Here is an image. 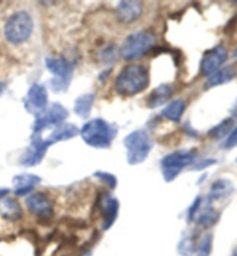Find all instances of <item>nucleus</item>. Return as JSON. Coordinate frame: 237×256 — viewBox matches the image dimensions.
<instances>
[{"mask_svg": "<svg viewBox=\"0 0 237 256\" xmlns=\"http://www.w3.org/2000/svg\"><path fill=\"white\" fill-rule=\"evenodd\" d=\"M95 176L96 179H99L100 182H102L103 184H105L110 190H115L116 187H117V178L112 174L110 172H105V171H96L95 173L93 174Z\"/></svg>", "mask_w": 237, "mask_h": 256, "instance_id": "nucleus-28", "label": "nucleus"}, {"mask_svg": "<svg viewBox=\"0 0 237 256\" xmlns=\"http://www.w3.org/2000/svg\"><path fill=\"white\" fill-rule=\"evenodd\" d=\"M172 94H174V88H172L170 84H162L157 86L156 88L149 94L146 104H147V106L149 108H160L162 106L164 103H167L169 98L172 96Z\"/></svg>", "mask_w": 237, "mask_h": 256, "instance_id": "nucleus-17", "label": "nucleus"}, {"mask_svg": "<svg viewBox=\"0 0 237 256\" xmlns=\"http://www.w3.org/2000/svg\"><path fill=\"white\" fill-rule=\"evenodd\" d=\"M26 206L30 214L40 218H50L54 214V206L47 195L33 193L26 200Z\"/></svg>", "mask_w": 237, "mask_h": 256, "instance_id": "nucleus-12", "label": "nucleus"}, {"mask_svg": "<svg viewBox=\"0 0 237 256\" xmlns=\"http://www.w3.org/2000/svg\"><path fill=\"white\" fill-rule=\"evenodd\" d=\"M34 30V21L28 12L19 10L7 18L4 26V36L7 42L20 45L27 42Z\"/></svg>", "mask_w": 237, "mask_h": 256, "instance_id": "nucleus-3", "label": "nucleus"}, {"mask_svg": "<svg viewBox=\"0 0 237 256\" xmlns=\"http://www.w3.org/2000/svg\"><path fill=\"white\" fill-rule=\"evenodd\" d=\"M49 104L48 90L43 84H33L24 98V106L28 114L40 116L47 110Z\"/></svg>", "mask_w": 237, "mask_h": 256, "instance_id": "nucleus-10", "label": "nucleus"}, {"mask_svg": "<svg viewBox=\"0 0 237 256\" xmlns=\"http://www.w3.org/2000/svg\"><path fill=\"white\" fill-rule=\"evenodd\" d=\"M69 111L60 103H52L50 106L47 108L43 114L35 116L32 130L33 134H42V132L51 127H57L65 122L69 118Z\"/></svg>", "mask_w": 237, "mask_h": 256, "instance_id": "nucleus-8", "label": "nucleus"}, {"mask_svg": "<svg viewBox=\"0 0 237 256\" xmlns=\"http://www.w3.org/2000/svg\"><path fill=\"white\" fill-rule=\"evenodd\" d=\"M10 193L9 188H0V200H3L4 198H6Z\"/></svg>", "mask_w": 237, "mask_h": 256, "instance_id": "nucleus-33", "label": "nucleus"}, {"mask_svg": "<svg viewBox=\"0 0 237 256\" xmlns=\"http://www.w3.org/2000/svg\"><path fill=\"white\" fill-rule=\"evenodd\" d=\"M111 72H112L111 70H107L102 72V73H101V74L99 75V81H101V82H104V81L107 80V78H108V76H110Z\"/></svg>", "mask_w": 237, "mask_h": 256, "instance_id": "nucleus-32", "label": "nucleus"}, {"mask_svg": "<svg viewBox=\"0 0 237 256\" xmlns=\"http://www.w3.org/2000/svg\"><path fill=\"white\" fill-rule=\"evenodd\" d=\"M195 222H197L198 225H201L204 228H210L213 226L214 224L219 220V214H217L215 210L212 208L210 206V202L207 200V203H206L205 209L202 210L201 212H198L197 216H195Z\"/></svg>", "mask_w": 237, "mask_h": 256, "instance_id": "nucleus-23", "label": "nucleus"}, {"mask_svg": "<svg viewBox=\"0 0 237 256\" xmlns=\"http://www.w3.org/2000/svg\"><path fill=\"white\" fill-rule=\"evenodd\" d=\"M142 2L139 0H127V2H119L117 5V18L122 24H132L141 16Z\"/></svg>", "mask_w": 237, "mask_h": 256, "instance_id": "nucleus-15", "label": "nucleus"}, {"mask_svg": "<svg viewBox=\"0 0 237 256\" xmlns=\"http://www.w3.org/2000/svg\"><path fill=\"white\" fill-rule=\"evenodd\" d=\"M236 146H237V126L230 132V133H229L227 138H225L223 148L232 149V148H236Z\"/></svg>", "mask_w": 237, "mask_h": 256, "instance_id": "nucleus-30", "label": "nucleus"}, {"mask_svg": "<svg viewBox=\"0 0 237 256\" xmlns=\"http://www.w3.org/2000/svg\"><path fill=\"white\" fill-rule=\"evenodd\" d=\"M6 89V84H4V82H0V96L3 95L4 92H5Z\"/></svg>", "mask_w": 237, "mask_h": 256, "instance_id": "nucleus-34", "label": "nucleus"}, {"mask_svg": "<svg viewBox=\"0 0 237 256\" xmlns=\"http://www.w3.org/2000/svg\"><path fill=\"white\" fill-rule=\"evenodd\" d=\"M195 160L197 152L194 150H177L165 155L161 160V171L164 182H174L184 168L195 163Z\"/></svg>", "mask_w": 237, "mask_h": 256, "instance_id": "nucleus-7", "label": "nucleus"}, {"mask_svg": "<svg viewBox=\"0 0 237 256\" xmlns=\"http://www.w3.org/2000/svg\"><path fill=\"white\" fill-rule=\"evenodd\" d=\"M149 84L148 68L140 64H130L120 70L115 80L116 92L122 97H133Z\"/></svg>", "mask_w": 237, "mask_h": 256, "instance_id": "nucleus-1", "label": "nucleus"}, {"mask_svg": "<svg viewBox=\"0 0 237 256\" xmlns=\"http://www.w3.org/2000/svg\"><path fill=\"white\" fill-rule=\"evenodd\" d=\"M101 214H102V230L108 231L115 224L119 212V201L111 195L105 194L101 198Z\"/></svg>", "mask_w": 237, "mask_h": 256, "instance_id": "nucleus-13", "label": "nucleus"}, {"mask_svg": "<svg viewBox=\"0 0 237 256\" xmlns=\"http://www.w3.org/2000/svg\"><path fill=\"white\" fill-rule=\"evenodd\" d=\"M42 179L34 173H21L13 176V193L17 196H25L32 193L37 185H40Z\"/></svg>", "mask_w": 237, "mask_h": 256, "instance_id": "nucleus-14", "label": "nucleus"}, {"mask_svg": "<svg viewBox=\"0 0 237 256\" xmlns=\"http://www.w3.org/2000/svg\"><path fill=\"white\" fill-rule=\"evenodd\" d=\"M154 45H155V36L152 32L141 30V32L131 34L124 40L119 54L123 59L131 62L148 54Z\"/></svg>", "mask_w": 237, "mask_h": 256, "instance_id": "nucleus-5", "label": "nucleus"}, {"mask_svg": "<svg viewBox=\"0 0 237 256\" xmlns=\"http://www.w3.org/2000/svg\"><path fill=\"white\" fill-rule=\"evenodd\" d=\"M212 244H213V236L210 233H206L199 240V242L195 244V254L197 256H209L212 253Z\"/></svg>", "mask_w": 237, "mask_h": 256, "instance_id": "nucleus-25", "label": "nucleus"}, {"mask_svg": "<svg viewBox=\"0 0 237 256\" xmlns=\"http://www.w3.org/2000/svg\"><path fill=\"white\" fill-rule=\"evenodd\" d=\"M0 216L5 220L17 222L21 220L22 209L15 200L4 198L0 200Z\"/></svg>", "mask_w": 237, "mask_h": 256, "instance_id": "nucleus-20", "label": "nucleus"}, {"mask_svg": "<svg viewBox=\"0 0 237 256\" xmlns=\"http://www.w3.org/2000/svg\"><path fill=\"white\" fill-rule=\"evenodd\" d=\"M236 54V56H237V51H236V54Z\"/></svg>", "mask_w": 237, "mask_h": 256, "instance_id": "nucleus-36", "label": "nucleus"}, {"mask_svg": "<svg viewBox=\"0 0 237 256\" xmlns=\"http://www.w3.org/2000/svg\"><path fill=\"white\" fill-rule=\"evenodd\" d=\"M186 108V104L182 98H177L174 100L165 105V106L162 108V114L163 118L170 120L172 122H179L180 119L185 112Z\"/></svg>", "mask_w": 237, "mask_h": 256, "instance_id": "nucleus-21", "label": "nucleus"}, {"mask_svg": "<svg viewBox=\"0 0 237 256\" xmlns=\"http://www.w3.org/2000/svg\"><path fill=\"white\" fill-rule=\"evenodd\" d=\"M236 162H237V158H236Z\"/></svg>", "mask_w": 237, "mask_h": 256, "instance_id": "nucleus-37", "label": "nucleus"}, {"mask_svg": "<svg viewBox=\"0 0 237 256\" xmlns=\"http://www.w3.org/2000/svg\"><path fill=\"white\" fill-rule=\"evenodd\" d=\"M79 133H80V130L74 124L64 122L52 130L50 136L47 138V140L50 142L51 146H54L58 142L72 140Z\"/></svg>", "mask_w": 237, "mask_h": 256, "instance_id": "nucleus-19", "label": "nucleus"}, {"mask_svg": "<svg viewBox=\"0 0 237 256\" xmlns=\"http://www.w3.org/2000/svg\"><path fill=\"white\" fill-rule=\"evenodd\" d=\"M235 188L229 179H217L212 184L209 188L208 201L212 203L214 201H221L230 196L234 193Z\"/></svg>", "mask_w": 237, "mask_h": 256, "instance_id": "nucleus-16", "label": "nucleus"}, {"mask_svg": "<svg viewBox=\"0 0 237 256\" xmlns=\"http://www.w3.org/2000/svg\"><path fill=\"white\" fill-rule=\"evenodd\" d=\"M45 66L54 75L50 86L54 92H66L73 76V64L64 57H47Z\"/></svg>", "mask_w": 237, "mask_h": 256, "instance_id": "nucleus-6", "label": "nucleus"}, {"mask_svg": "<svg viewBox=\"0 0 237 256\" xmlns=\"http://www.w3.org/2000/svg\"><path fill=\"white\" fill-rule=\"evenodd\" d=\"M178 253L182 256H191L195 250V244L193 242V238L191 236H185L180 239L178 244Z\"/></svg>", "mask_w": 237, "mask_h": 256, "instance_id": "nucleus-26", "label": "nucleus"}, {"mask_svg": "<svg viewBox=\"0 0 237 256\" xmlns=\"http://www.w3.org/2000/svg\"><path fill=\"white\" fill-rule=\"evenodd\" d=\"M234 118H227L217 124L216 126L210 128L208 130V138H212V140H221L225 136H228L229 133L231 132V128L234 126Z\"/></svg>", "mask_w": 237, "mask_h": 256, "instance_id": "nucleus-24", "label": "nucleus"}, {"mask_svg": "<svg viewBox=\"0 0 237 256\" xmlns=\"http://www.w3.org/2000/svg\"><path fill=\"white\" fill-rule=\"evenodd\" d=\"M235 78V68L232 65H227L224 67H221L220 70H217L215 73H213L210 76H208L206 80L204 88L205 90H209L215 88V86H222L230 82L232 78Z\"/></svg>", "mask_w": 237, "mask_h": 256, "instance_id": "nucleus-18", "label": "nucleus"}, {"mask_svg": "<svg viewBox=\"0 0 237 256\" xmlns=\"http://www.w3.org/2000/svg\"><path fill=\"white\" fill-rule=\"evenodd\" d=\"M51 144L47 138H43L40 134H33L28 148L22 154L19 163L25 168H34L42 163L45 154Z\"/></svg>", "mask_w": 237, "mask_h": 256, "instance_id": "nucleus-9", "label": "nucleus"}, {"mask_svg": "<svg viewBox=\"0 0 237 256\" xmlns=\"http://www.w3.org/2000/svg\"><path fill=\"white\" fill-rule=\"evenodd\" d=\"M126 149V160L129 165H139L147 160L153 142L145 130H135L124 138Z\"/></svg>", "mask_w": 237, "mask_h": 256, "instance_id": "nucleus-4", "label": "nucleus"}, {"mask_svg": "<svg viewBox=\"0 0 237 256\" xmlns=\"http://www.w3.org/2000/svg\"><path fill=\"white\" fill-rule=\"evenodd\" d=\"M214 164H216V160H213V158H208V160H204L199 162V163H195V165L193 166V170L194 171L205 170L206 168L212 166V165H214Z\"/></svg>", "mask_w": 237, "mask_h": 256, "instance_id": "nucleus-31", "label": "nucleus"}, {"mask_svg": "<svg viewBox=\"0 0 237 256\" xmlns=\"http://www.w3.org/2000/svg\"><path fill=\"white\" fill-rule=\"evenodd\" d=\"M94 102H95L94 94H84V95L79 96L74 102V114L82 119L89 118L90 114H92Z\"/></svg>", "mask_w": 237, "mask_h": 256, "instance_id": "nucleus-22", "label": "nucleus"}, {"mask_svg": "<svg viewBox=\"0 0 237 256\" xmlns=\"http://www.w3.org/2000/svg\"><path fill=\"white\" fill-rule=\"evenodd\" d=\"M231 256H237V247L235 248V250H234V252H232V254H231Z\"/></svg>", "mask_w": 237, "mask_h": 256, "instance_id": "nucleus-35", "label": "nucleus"}, {"mask_svg": "<svg viewBox=\"0 0 237 256\" xmlns=\"http://www.w3.org/2000/svg\"><path fill=\"white\" fill-rule=\"evenodd\" d=\"M118 133V127L102 118L89 120L80 130V136L86 144L96 149H109Z\"/></svg>", "mask_w": 237, "mask_h": 256, "instance_id": "nucleus-2", "label": "nucleus"}, {"mask_svg": "<svg viewBox=\"0 0 237 256\" xmlns=\"http://www.w3.org/2000/svg\"><path fill=\"white\" fill-rule=\"evenodd\" d=\"M228 58V51L223 45H216L206 51L200 60V74L202 76H210L221 68Z\"/></svg>", "mask_w": 237, "mask_h": 256, "instance_id": "nucleus-11", "label": "nucleus"}, {"mask_svg": "<svg viewBox=\"0 0 237 256\" xmlns=\"http://www.w3.org/2000/svg\"><path fill=\"white\" fill-rule=\"evenodd\" d=\"M118 54H119V50L115 46V45H110V46L104 48L103 50L100 52L101 60H102V62L105 64V65L115 62L116 59L118 57Z\"/></svg>", "mask_w": 237, "mask_h": 256, "instance_id": "nucleus-27", "label": "nucleus"}, {"mask_svg": "<svg viewBox=\"0 0 237 256\" xmlns=\"http://www.w3.org/2000/svg\"><path fill=\"white\" fill-rule=\"evenodd\" d=\"M202 206V198L201 196H197L194 198V201L192 202V204L190 206L189 210H187V222L191 223V222H194L195 216H197L199 210H200Z\"/></svg>", "mask_w": 237, "mask_h": 256, "instance_id": "nucleus-29", "label": "nucleus"}]
</instances>
